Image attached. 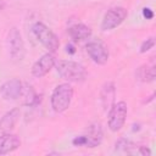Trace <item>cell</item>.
<instances>
[{"label":"cell","instance_id":"cell-1","mask_svg":"<svg viewBox=\"0 0 156 156\" xmlns=\"http://www.w3.org/2000/svg\"><path fill=\"white\" fill-rule=\"evenodd\" d=\"M56 71L67 82H83L87 78V69L83 65L72 60H58L55 62Z\"/></svg>","mask_w":156,"mask_h":156},{"label":"cell","instance_id":"cell-2","mask_svg":"<svg viewBox=\"0 0 156 156\" xmlns=\"http://www.w3.org/2000/svg\"><path fill=\"white\" fill-rule=\"evenodd\" d=\"M72 98H73V88L68 83L58 84L54 89L50 98V104L52 110L57 113L66 111L71 105Z\"/></svg>","mask_w":156,"mask_h":156},{"label":"cell","instance_id":"cell-3","mask_svg":"<svg viewBox=\"0 0 156 156\" xmlns=\"http://www.w3.org/2000/svg\"><path fill=\"white\" fill-rule=\"evenodd\" d=\"M33 34L35 35V38L38 39V41L49 50V52H55L58 46H60V41L58 38L56 37V34L43 22H35L32 27Z\"/></svg>","mask_w":156,"mask_h":156},{"label":"cell","instance_id":"cell-4","mask_svg":"<svg viewBox=\"0 0 156 156\" xmlns=\"http://www.w3.org/2000/svg\"><path fill=\"white\" fill-rule=\"evenodd\" d=\"M102 128L100 126V123H91L84 134L76 136L72 140V144L74 146H84V147H96L101 144L102 141Z\"/></svg>","mask_w":156,"mask_h":156},{"label":"cell","instance_id":"cell-5","mask_svg":"<svg viewBox=\"0 0 156 156\" xmlns=\"http://www.w3.org/2000/svg\"><path fill=\"white\" fill-rule=\"evenodd\" d=\"M127 112H128V106L124 101H118L112 104V106L108 108V115H107V126L111 132L116 133L122 129V127L126 123Z\"/></svg>","mask_w":156,"mask_h":156},{"label":"cell","instance_id":"cell-6","mask_svg":"<svg viewBox=\"0 0 156 156\" xmlns=\"http://www.w3.org/2000/svg\"><path fill=\"white\" fill-rule=\"evenodd\" d=\"M128 16V11L126 7L122 6H115L108 9L105 15L104 18L101 21V29L102 30H111L117 28L118 26H121L124 20Z\"/></svg>","mask_w":156,"mask_h":156},{"label":"cell","instance_id":"cell-7","mask_svg":"<svg viewBox=\"0 0 156 156\" xmlns=\"http://www.w3.org/2000/svg\"><path fill=\"white\" fill-rule=\"evenodd\" d=\"M7 46L9 52L13 60H22L24 56V45L21 37V33L17 28H11L7 35Z\"/></svg>","mask_w":156,"mask_h":156},{"label":"cell","instance_id":"cell-8","mask_svg":"<svg viewBox=\"0 0 156 156\" xmlns=\"http://www.w3.org/2000/svg\"><path fill=\"white\" fill-rule=\"evenodd\" d=\"M87 52L90 57V60L96 63V65H105L108 61L110 54L107 48L100 41V40H94V41H89L85 46Z\"/></svg>","mask_w":156,"mask_h":156},{"label":"cell","instance_id":"cell-9","mask_svg":"<svg viewBox=\"0 0 156 156\" xmlns=\"http://www.w3.org/2000/svg\"><path fill=\"white\" fill-rule=\"evenodd\" d=\"M55 56L52 55V52H46L43 56H40L32 66V76L35 78H41L44 76H46L51 68L55 66Z\"/></svg>","mask_w":156,"mask_h":156},{"label":"cell","instance_id":"cell-10","mask_svg":"<svg viewBox=\"0 0 156 156\" xmlns=\"http://www.w3.org/2000/svg\"><path fill=\"white\" fill-rule=\"evenodd\" d=\"M22 90L23 84L18 78L9 79L0 87V94L5 100H17L21 98Z\"/></svg>","mask_w":156,"mask_h":156},{"label":"cell","instance_id":"cell-11","mask_svg":"<svg viewBox=\"0 0 156 156\" xmlns=\"http://www.w3.org/2000/svg\"><path fill=\"white\" fill-rule=\"evenodd\" d=\"M21 146V139L12 133H2L0 135V155L10 154Z\"/></svg>","mask_w":156,"mask_h":156},{"label":"cell","instance_id":"cell-12","mask_svg":"<svg viewBox=\"0 0 156 156\" xmlns=\"http://www.w3.org/2000/svg\"><path fill=\"white\" fill-rule=\"evenodd\" d=\"M116 96V88L113 82H105L100 90V101L102 105L104 111H108V108L115 102Z\"/></svg>","mask_w":156,"mask_h":156},{"label":"cell","instance_id":"cell-13","mask_svg":"<svg viewBox=\"0 0 156 156\" xmlns=\"http://www.w3.org/2000/svg\"><path fill=\"white\" fill-rule=\"evenodd\" d=\"M20 115H21V112H20V108H17V107L7 111L0 119V130L2 133L11 132L15 128L17 121L20 119Z\"/></svg>","mask_w":156,"mask_h":156},{"label":"cell","instance_id":"cell-14","mask_svg":"<svg viewBox=\"0 0 156 156\" xmlns=\"http://www.w3.org/2000/svg\"><path fill=\"white\" fill-rule=\"evenodd\" d=\"M68 35L71 37V39H73L74 41H80V40H85L88 38H90L91 35V29L90 27H88L87 24L83 23H76L73 26H71L67 29Z\"/></svg>","mask_w":156,"mask_h":156},{"label":"cell","instance_id":"cell-15","mask_svg":"<svg viewBox=\"0 0 156 156\" xmlns=\"http://www.w3.org/2000/svg\"><path fill=\"white\" fill-rule=\"evenodd\" d=\"M135 76L140 82L144 83L154 82L156 78V68L154 65H143L136 69Z\"/></svg>","mask_w":156,"mask_h":156},{"label":"cell","instance_id":"cell-16","mask_svg":"<svg viewBox=\"0 0 156 156\" xmlns=\"http://www.w3.org/2000/svg\"><path fill=\"white\" fill-rule=\"evenodd\" d=\"M115 147H116V150H122V151L129 152L132 147H135V144H133L132 141H129V140L122 138V139H118V140L116 141Z\"/></svg>","mask_w":156,"mask_h":156},{"label":"cell","instance_id":"cell-17","mask_svg":"<svg viewBox=\"0 0 156 156\" xmlns=\"http://www.w3.org/2000/svg\"><path fill=\"white\" fill-rule=\"evenodd\" d=\"M154 45H155V38H154V37H150V38L145 39V40L141 43L139 51H140L141 54H145L146 51H149L150 49H152Z\"/></svg>","mask_w":156,"mask_h":156},{"label":"cell","instance_id":"cell-18","mask_svg":"<svg viewBox=\"0 0 156 156\" xmlns=\"http://www.w3.org/2000/svg\"><path fill=\"white\" fill-rule=\"evenodd\" d=\"M143 16L146 20H152L154 18V11L150 7H144L143 9Z\"/></svg>","mask_w":156,"mask_h":156},{"label":"cell","instance_id":"cell-19","mask_svg":"<svg viewBox=\"0 0 156 156\" xmlns=\"http://www.w3.org/2000/svg\"><path fill=\"white\" fill-rule=\"evenodd\" d=\"M138 154L143 155V156H150L151 155V150L147 146H139V149L136 150Z\"/></svg>","mask_w":156,"mask_h":156},{"label":"cell","instance_id":"cell-20","mask_svg":"<svg viewBox=\"0 0 156 156\" xmlns=\"http://www.w3.org/2000/svg\"><path fill=\"white\" fill-rule=\"evenodd\" d=\"M66 51H67V52H69V54H74V52H76V49H74V46H73V45L68 44V45L66 46Z\"/></svg>","mask_w":156,"mask_h":156},{"label":"cell","instance_id":"cell-21","mask_svg":"<svg viewBox=\"0 0 156 156\" xmlns=\"http://www.w3.org/2000/svg\"><path fill=\"white\" fill-rule=\"evenodd\" d=\"M2 9H4V2H2V1L0 0V11H1Z\"/></svg>","mask_w":156,"mask_h":156}]
</instances>
